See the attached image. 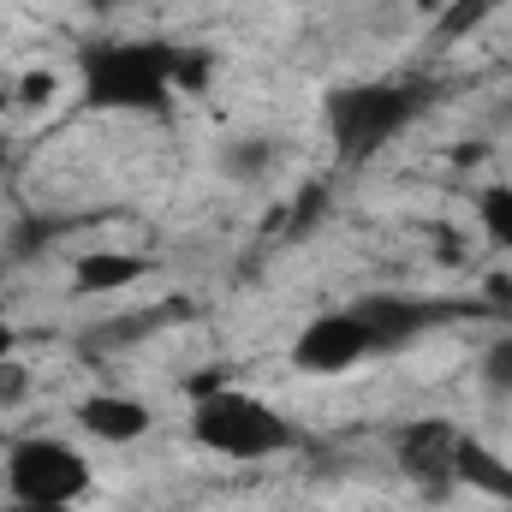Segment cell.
Listing matches in <instances>:
<instances>
[{"label":"cell","instance_id":"1","mask_svg":"<svg viewBox=\"0 0 512 512\" xmlns=\"http://www.w3.org/2000/svg\"><path fill=\"white\" fill-rule=\"evenodd\" d=\"M173 42L149 36H114L90 42L78 54V102L90 114H167L179 84H173Z\"/></svg>","mask_w":512,"mask_h":512},{"label":"cell","instance_id":"2","mask_svg":"<svg viewBox=\"0 0 512 512\" xmlns=\"http://www.w3.org/2000/svg\"><path fill=\"white\" fill-rule=\"evenodd\" d=\"M191 441L209 447L215 459L256 465V459H274L292 447V423L245 387H203L191 399Z\"/></svg>","mask_w":512,"mask_h":512},{"label":"cell","instance_id":"3","mask_svg":"<svg viewBox=\"0 0 512 512\" xmlns=\"http://www.w3.org/2000/svg\"><path fill=\"white\" fill-rule=\"evenodd\" d=\"M429 90L423 84H346L328 96V137H334V155L340 161H370L376 149H387L399 131L423 114Z\"/></svg>","mask_w":512,"mask_h":512},{"label":"cell","instance_id":"4","mask_svg":"<svg viewBox=\"0 0 512 512\" xmlns=\"http://www.w3.org/2000/svg\"><path fill=\"white\" fill-rule=\"evenodd\" d=\"M0 483H6V501L12 507H78L90 495L96 471L60 435H24V441L6 447Z\"/></svg>","mask_w":512,"mask_h":512},{"label":"cell","instance_id":"5","mask_svg":"<svg viewBox=\"0 0 512 512\" xmlns=\"http://www.w3.org/2000/svg\"><path fill=\"white\" fill-rule=\"evenodd\" d=\"M382 346L370 334V322L346 304V310H322L316 322H304V334L292 340V364L304 376H346L358 364H370Z\"/></svg>","mask_w":512,"mask_h":512},{"label":"cell","instance_id":"6","mask_svg":"<svg viewBox=\"0 0 512 512\" xmlns=\"http://www.w3.org/2000/svg\"><path fill=\"white\" fill-rule=\"evenodd\" d=\"M352 310L370 322V334H376L382 352L411 346L417 334H429V328H441V322L459 316V304H441V298H405V292H370V298H358Z\"/></svg>","mask_w":512,"mask_h":512},{"label":"cell","instance_id":"7","mask_svg":"<svg viewBox=\"0 0 512 512\" xmlns=\"http://www.w3.org/2000/svg\"><path fill=\"white\" fill-rule=\"evenodd\" d=\"M453 447H459V423H447V417H417L393 435L399 471L423 489H453Z\"/></svg>","mask_w":512,"mask_h":512},{"label":"cell","instance_id":"8","mask_svg":"<svg viewBox=\"0 0 512 512\" xmlns=\"http://www.w3.org/2000/svg\"><path fill=\"white\" fill-rule=\"evenodd\" d=\"M78 429L102 447H126V441H143L149 435V405L131 399V393H90L78 405Z\"/></svg>","mask_w":512,"mask_h":512},{"label":"cell","instance_id":"9","mask_svg":"<svg viewBox=\"0 0 512 512\" xmlns=\"http://www.w3.org/2000/svg\"><path fill=\"white\" fill-rule=\"evenodd\" d=\"M453 489H471V495H489L495 507H512V465L477 435L459 429V447H453Z\"/></svg>","mask_w":512,"mask_h":512},{"label":"cell","instance_id":"10","mask_svg":"<svg viewBox=\"0 0 512 512\" xmlns=\"http://www.w3.org/2000/svg\"><path fill=\"white\" fill-rule=\"evenodd\" d=\"M149 274V262L131 251H90L72 262V286L84 292V298H114V292H126Z\"/></svg>","mask_w":512,"mask_h":512},{"label":"cell","instance_id":"11","mask_svg":"<svg viewBox=\"0 0 512 512\" xmlns=\"http://www.w3.org/2000/svg\"><path fill=\"white\" fill-rule=\"evenodd\" d=\"M477 221H483V233L512 251V185H489L483 197H477Z\"/></svg>","mask_w":512,"mask_h":512},{"label":"cell","instance_id":"12","mask_svg":"<svg viewBox=\"0 0 512 512\" xmlns=\"http://www.w3.org/2000/svg\"><path fill=\"white\" fill-rule=\"evenodd\" d=\"M268 155H274V143H268V137H245V143H233L221 161H227V173H233V179H256V173L268 167Z\"/></svg>","mask_w":512,"mask_h":512},{"label":"cell","instance_id":"13","mask_svg":"<svg viewBox=\"0 0 512 512\" xmlns=\"http://www.w3.org/2000/svg\"><path fill=\"white\" fill-rule=\"evenodd\" d=\"M209 72H215V60H209L203 48H179V60H173V84H179V96H197V90L209 84Z\"/></svg>","mask_w":512,"mask_h":512},{"label":"cell","instance_id":"14","mask_svg":"<svg viewBox=\"0 0 512 512\" xmlns=\"http://www.w3.org/2000/svg\"><path fill=\"white\" fill-rule=\"evenodd\" d=\"M483 382H489V393H512V334H501L483 352Z\"/></svg>","mask_w":512,"mask_h":512},{"label":"cell","instance_id":"15","mask_svg":"<svg viewBox=\"0 0 512 512\" xmlns=\"http://www.w3.org/2000/svg\"><path fill=\"white\" fill-rule=\"evenodd\" d=\"M54 90H60L54 72H24V78H18V108H48Z\"/></svg>","mask_w":512,"mask_h":512},{"label":"cell","instance_id":"16","mask_svg":"<svg viewBox=\"0 0 512 512\" xmlns=\"http://www.w3.org/2000/svg\"><path fill=\"white\" fill-rule=\"evenodd\" d=\"M24 393H30V370H24L18 358H6V364H0V405H18Z\"/></svg>","mask_w":512,"mask_h":512},{"label":"cell","instance_id":"17","mask_svg":"<svg viewBox=\"0 0 512 512\" xmlns=\"http://www.w3.org/2000/svg\"><path fill=\"white\" fill-rule=\"evenodd\" d=\"M6 358H18V328L0 316V364H6Z\"/></svg>","mask_w":512,"mask_h":512},{"label":"cell","instance_id":"18","mask_svg":"<svg viewBox=\"0 0 512 512\" xmlns=\"http://www.w3.org/2000/svg\"><path fill=\"white\" fill-rule=\"evenodd\" d=\"M12 512H78V507H12Z\"/></svg>","mask_w":512,"mask_h":512},{"label":"cell","instance_id":"19","mask_svg":"<svg viewBox=\"0 0 512 512\" xmlns=\"http://www.w3.org/2000/svg\"><path fill=\"white\" fill-rule=\"evenodd\" d=\"M90 6H114V0H90Z\"/></svg>","mask_w":512,"mask_h":512},{"label":"cell","instance_id":"20","mask_svg":"<svg viewBox=\"0 0 512 512\" xmlns=\"http://www.w3.org/2000/svg\"><path fill=\"white\" fill-rule=\"evenodd\" d=\"M507 512H512V507H507Z\"/></svg>","mask_w":512,"mask_h":512}]
</instances>
